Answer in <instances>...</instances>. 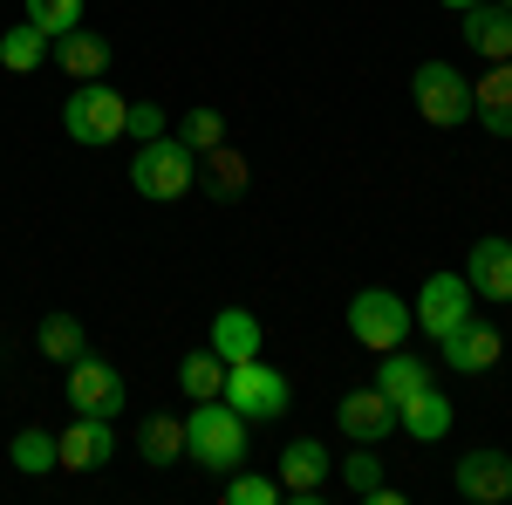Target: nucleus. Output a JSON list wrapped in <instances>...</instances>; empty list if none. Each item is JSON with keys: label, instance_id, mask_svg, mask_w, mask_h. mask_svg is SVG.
Wrapping results in <instances>:
<instances>
[{"label": "nucleus", "instance_id": "obj_29", "mask_svg": "<svg viewBox=\"0 0 512 505\" xmlns=\"http://www.w3.org/2000/svg\"><path fill=\"white\" fill-rule=\"evenodd\" d=\"M28 21L55 41V35H69V28L82 21V0H28Z\"/></svg>", "mask_w": 512, "mask_h": 505}, {"label": "nucleus", "instance_id": "obj_24", "mask_svg": "<svg viewBox=\"0 0 512 505\" xmlns=\"http://www.w3.org/2000/svg\"><path fill=\"white\" fill-rule=\"evenodd\" d=\"M41 55H48V35H41L35 21H14V28L0 35V62H7L14 76H35V69H41Z\"/></svg>", "mask_w": 512, "mask_h": 505}, {"label": "nucleus", "instance_id": "obj_20", "mask_svg": "<svg viewBox=\"0 0 512 505\" xmlns=\"http://www.w3.org/2000/svg\"><path fill=\"white\" fill-rule=\"evenodd\" d=\"M212 355H219L226 369H233V362H253V355H260V321L246 308H219L212 314Z\"/></svg>", "mask_w": 512, "mask_h": 505}, {"label": "nucleus", "instance_id": "obj_28", "mask_svg": "<svg viewBox=\"0 0 512 505\" xmlns=\"http://www.w3.org/2000/svg\"><path fill=\"white\" fill-rule=\"evenodd\" d=\"M178 137H185V144L205 157V151H219V144H226V117H219V110H185Z\"/></svg>", "mask_w": 512, "mask_h": 505}, {"label": "nucleus", "instance_id": "obj_13", "mask_svg": "<svg viewBox=\"0 0 512 505\" xmlns=\"http://www.w3.org/2000/svg\"><path fill=\"white\" fill-rule=\"evenodd\" d=\"M465 280H472V294L478 301H512V239H478L472 246V260H465Z\"/></svg>", "mask_w": 512, "mask_h": 505}, {"label": "nucleus", "instance_id": "obj_6", "mask_svg": "<svg viewBox=\"0 0 512 505\" xmlns=\"http://www.w3.org/2000/svg\"><path fill=\"white\" fill-rule=\"evenodd\" d=\"M219 396L233 403L246 424H260V417H287V396H294V389H287L280 369H267V362L253 355V362H233V369H226V389H219Z\"/></svg>", "mask_w": 512, "mask_h": 505}, {"label": "nucleus", "instance_id": "obj_23", "mask_svg": "<svg viewBox=\"0 0 512 505\" xmlns=\"http://www.w3.org/2000/svg\"><path fill=\"white\" fill-rule=\"evenodd\" d=\"M35 349L48 355V362H76V355L89 349V335H82V321H76V314H41Z\"/></svg>", "mask_w": 512, "mask_h": 505}, {"label": "nucleus", "instance_id": "obj_8", "mask_svg": "<svg viewBox=\"0 0 512 505\" xmlns=\"http://www.w3.org/2000/svg\"><path fill=\"white\" fill-rule=\"evenodd\" d=\"M62 396L76 403V417H110V424H117V410H123V376L103 362V355H76V362H69V383H62Z\"/></svg>", "mask_w": 512, "mask_h": 505}, {"label": "nucleus", "instance_id": "obj_21", "mask_svg": "<svg viewBox=\"0 0 512 505\" xmlns=\"http://www.w3.org/2000/svg\"><path fill=\"white\" fill-rule=\"evenodd\" d=\"M424 383H431V369H424V355H410V349H390V355H383V369H376V389H383L390 403L417 396Z\"/></svg>", "mask_w": 512, "mask_h": 505}, {"label": "nucleus", "instance_id": "obj_18", "mask_svg": "<svg viewBox=\"0 0 512 505\" xmlns=\"http://www.w3.org/2000/svg\"><path fill=\"white\" fill-rule=\"evenodd\" d=\"M396 430H410L417 444H437V437L451 430V396H437V389L424 383L417 396H403V403H396Z\"/></svg>", "mask_w": 512, "mask_h": 505}, {"label": "nucleus", "instance_id": "obj_7", "mask_svg": "<svg viewBox=\"0 0 512 505\" xmlns=\"http://www.w3.org/2000/svg\"><path fill=\"white\" fill-rule=\"evenodd\" d=\"M472 308H478V294H472V280L465 273H431L424 287H417V328L424 335H458L465 321H472Z\"/></svg>", "mask_w": 512, "mask_h": 505}, {"label": "nucleus", "instance_id": "obj_12", "mask_svg": "<svg viewBox=\"0 0 512 505\" xmlns=\"http://www.w3.org/2000/svg\"><path fill=\"white\" fill-rule=\"evenodd\" d=\"M458 492L472 505H506L512 499V458L506 451H465L458 458Z\"/></svg>", "mask_w": 512, "mask_h": 505}, {"label": "nucleus", "instance_id": "obj_32", "mask_svg": "<svg viewBox=\"0 0 512 505\" xmlns=\"http://www.w3.org/2000/svg\"><path fill=\"white\" fill-rule=\"evenodd\" d=\"M437 7H458V14H465V7H478V0H437Z\"/></svg>", "mask_w": 512, "mask_h": 505}, {"label": "nucleus", "instance_id": "obj_10", "mask_svg": "<svg viewBox=\"0 0 512 505\" xmlns=\"http://www.w3.org/2000/svg\"><path fill=\"white\" fill-rule=\"evenodd\" d=\"M117 458V430L110 417H76V424L55 437V471H96Z\"/></svg>", "mask_w": 512, "mask_h": 505}, {"label": "nucleus", "instance_id": "obj_2", "mask_svg": "<svg viewBox=\"0 0 512 505\" xmlns=\"http://www.w3.org/2000/svg\"><path fill=\"white\" fill-rule=\"evenodd\" d=\"M185 458H198L205 471H239L246 465V417H239L226 396L192 403V417H185Z\"/></svg>", "mask_w": 512, "mask_h": 505}, {"label": "nucleus", "instance_id": "obj_27", "mask_svg": "<svg viewBox=\"0 0 512 505\" xmlns=\"http://www.w3.org/2000/svg\"><path fill=\"white\" fill-rule=\"evenodd\" d=\"M342 478H349L355 499H376V492H383V458H376V444H355V458H342Z\"/></svg>", "mask_w": 512, "mask_h": 505}, {"label": "nucleus", "instance_id": "obj_4", "mask_svg": "<svg viewBox=\"0 0 512 505\" xmlns=\"http://www.w3.org/2000/svg\"><path fill=\"white\" fill-rule=\"evenodd\" d=\"M410 103H417V117H424V123L458 130V123H472V76H458L451 62H417V76H410Z\"/></svg>", "mask_w": 512, "mask_h": 505}, {"label": "nucleus", "instance_id": "obj_5", "mask_svg": "<svg viewBox=\"0 0 512 505\" xmlns=\"http://www.w3.org/2000/svg\"><path fill=\"white\" fill-rule=\"evenodd\" d=\"M410 328H417V314L403 308L390 287H362V294L349 301V335H355L369 355L403 349V342H410Z\"/></svg>", "mask_w": 512, "mask_h": 505}, {"label": "nucleus", "instance_id": "obj_3", "mask_svg": "<svg viewBox=\"0 0 512 505\" xmlns=\"http://www.w3.org/2000/svg\"><path fill=\"white\" fill-rule=\"evenodd\" d=\"M123 123H130V103H123L110 82H76L69 89V103H62V130L76 137V144H117Z\"/></svg>", "mask_w": 512, "mask_h": 505}, {"label": "nucleus", "instance_id": "obj_25", "mask_svg": "<svg viewBox=\"0 0 512 505\" xmlns=\"http://www.w3.org/2000/svg\"><path fill=\"white\" fill-rule=\"evenodd\" d=\"M178 389H185L192 403H212V396L226 389V362H219V355H212V349L185 355V362H178Z\"/></svg>", "mask_w": 512, "mask_h": 505}, {"label": "nucleus", "instance_id": "obj_9", "mask_svg": "<svg viewBox=\"0 0 512 505\" xmlns=\"http://www.w3.org/2000/svg\"><path fill=\"white\" fill-rule=\"evenodd\" d=\"M280 499H294V505H321L328 499V444L294 437V444L280 451Z\"/></svg>", "mask_w": 512, "mask_h": 505}, {"label": "nucleus", "instance_id": "obj_17", "mask_svg": "<svg viewBox=\"0 0 512 505\" xmlns=\"http://www.w3.org/2000/svg\"><path fill=\"white\" fill-rule=\"evenodd\" d=\"M55 69L62 76H76V82H96L103 69H110V41L103 35H89V28H69V35H55Z\"/></svg>", "mask_w": 512, "mask_h": 505}, {"label": "nucleus", "instance_id": "obj_33", "mask_svg": "<svg viewBox=\"0 0 512 505\" xmlns=\"http://www.w3.org/2000/svg\"><path fill=\"white\" fill-rule=\"evenodd\" d=\"M499 7H506V14H512V0H499Z\"/></svg>", "mask_w": 512, "mask_h": 505}, {"label": "nucleus", "instance_id": "obj_26", "mask_svg": "<svg viewBox=\"0 0 512 505\" xmlns=\"http://www.w3.org/2000/svg\"><path fill=\"white\" fill-rule=\"evenodd\" d=\"M7 458H14V471L41 478V471H55V437H48V430H21V437L7 444Z\"/></svg>", "mask_w": 512, "mask_h": 505}, {"label": "nucleus", "instance_id": "obj_16", "mask_svg": "<svg viewBox=\"0 0 512 505\" xmlns=\"http://www.w3.org/2000/svg\"><path fill=\"white\" fill-rule=\"evenodd\" d=\"M472 117L492 137H512V62H485V76L472 82Z\"/></svg>", "mask_w": 512, "mask_h": 505}, {"label": "nucleus", "instance_id": "obj_19", "mask_svg": "<svg viewBox=\"0 0 512 505\" xmlns=\"http://www.w3.org/2000/svg\"><path fill=\"white\" fill-rule=\"evenodd\" d=\"M246 178H253V164L233 151V144H219V151H205V171H198V192L212 198V205H233L246 198Z\"/></svg>", "mask_w": 512, "mask_h": 505}, {"label": "nucleus", "instance_id": "obj_30", "mask_svg": "<svg viewBox=\"0 0 512 505\" xmlns=\"http://www.w3.org/2000/svg\"><path fill=\"white\" fill-rule=\"evenodd\" d=\"M226 505H280V478H260V471H233V485H226Z\"/></svg>", "mask_w": 512, "mask_h": 505}, {"label": "nucleus", "instance_id": "obj_22", "mask_svg": "<svg viewBox=\"0 0 512 505\" xmlns=\"http://www.w3.org/2000/svg\"><path fill=\"white\" fill-rule=\"evenodd\" d=\"M137 458L144 465H178L185 458V417H151L137 430Z\"/></svg>", "mask_w": 512, "mask_h": 505}, {"label": "nucleus", "instance_id": "obj_14", "mask_svg": "<svg viewBox=\"0 0 512 505\" xmlns=\"http://www.w3.org/2000/svg\"><path fill=\"white\" fill-rule=\"evenodd\" d=\"M465 48H472L478 62H512V14L499 7V0H478V7H465Z\"/></svg>", "mask_w": 512, "mask_h": 505}, {"label": "nucleus", "instance_id": "obj_15", "mask_svg": "<svg viewBox=\"0 0 512 505\" xmlns=\"http://www.w3.org/2000/svg\"><path fill=\"white\" fill-rule=\"evenodd\" d=\"M437 349H444V362H451L458 376H485V369L506 355V342H499V328H485V321H465V328H458V335H444Z\"/></svg>", "mask_w": 512, "mask_h": 505}, {"label": "nucleus", "instance_id": "obj_1", "mask_svg": "<svg viewBox=\"0 0 512 505\" xmlns=\"http://www.w3.org/2000/svg\"><path fill=\"white\" fill-rule=\"evenodd\" d=\"M130 185H137V198H151V205H178L185 192H198V151L185 137H151V144H137V157H130Z\"/></svg>", "mask_w": 512, "mask_h": 505}, {"label": "nucleus", "instance_id": "obj_11", "mask_svg": "<svg viewBox=\"0 0 512 505\" xmlns=\"http://www.w3.org/2000/svg\"><path fill=\"white\" fill-rule=\"evenodd\" d=\"M335 430H342L349 444H383L396 430V403L383 389H349V396L335 403Z\"/></svg>", "mask_w": 512, "mask_h": 505}, {"label": "nucleus", "instance_id": "obj_31", "mask_svg": "<svg viewBox=\"0 0 512 505\" xmlns=\"http://www.w3.org/2000/svg\"><path fill=\"white\" fill-rule=\"evenodd\" d=\"M123 137H137V144L164 137V110H158V103H130V123H123Z\"/></svg>", "mask_w": 512, "mask_h": 505}]
</instances>
